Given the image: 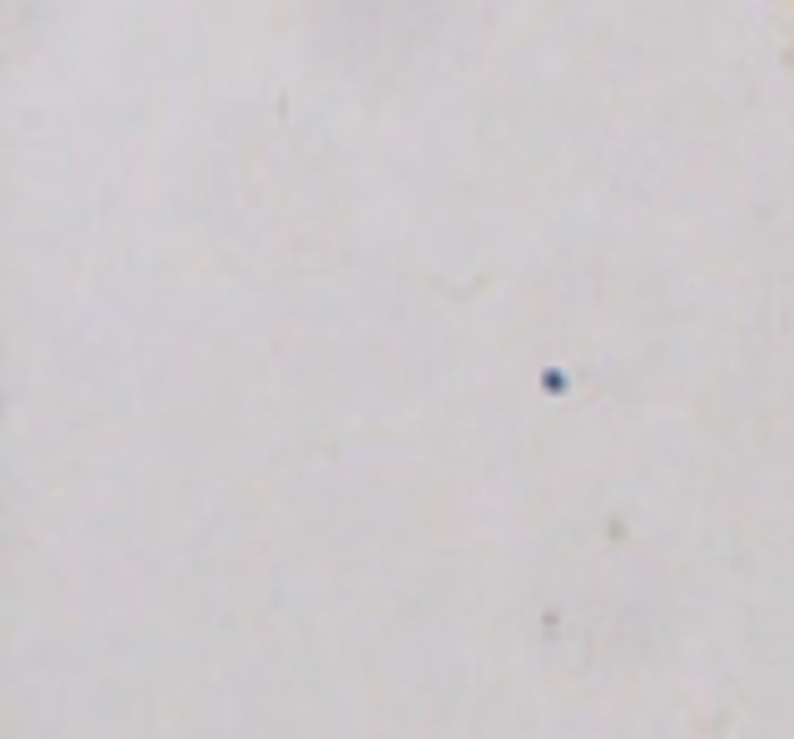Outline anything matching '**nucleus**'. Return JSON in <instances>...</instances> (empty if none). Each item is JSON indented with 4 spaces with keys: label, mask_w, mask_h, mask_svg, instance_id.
I'll return each mask as SVG.
<instances>
[{
    "label": "nucleus",
    "mask_w": 794,
    "mask_h": 739,
    "mask_svg": "<svg viewBox=\"0 0 794 739\" xmlns=\"http://www.w3.org/2000/svg\"><path fill=\"white\" fill-rule=\"evenodd\" d=\"M542 382H546V388H556V392H561V388H566V372H542Z\"/></svg>",
    "instance_id": "f257e3e1"
}]
</instances>
